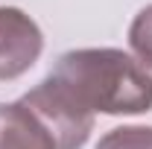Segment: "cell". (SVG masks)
<instances>
[{
    "label": "cell",
    "mask_w": 152,
    "mask_h": 149,
    "mask_svg": "<svg viewBox=\"0 0 152 149\" xmlns=\"http://www.w3.org/2000/svg\"><path fill=\"white\" fill-rule=\"evenodd\" d=\"M50 76L91 114L152 111V76L123 50H70Z\"/></svg>",
    "instance_id": "obj_1"
},
{
    "label": "cell",
    "mask_w": 152,
    "mask_h": 149,
    "mask_svg": "<svg viewBox=\"0 0 152 149\" xmlns=\"http://www.w3.org/2000/svg\"><path fill=\"white\" fill-rule=\"evenodd\" d=\"M94 129V114L47 76L15 102L0 105V149H79Z\"/></svg>",
    "instance_id": "obj_2"
},
{
    "label": "cell",
    "mask_w": 152,
    "mask_h": 149,
    "mask_svg": "<svg viewBox=\"0 0 152 149\" xmlns=\"http://www.w3.org/2000/svg\"><path fill=\"white\" fill-rule=\"evenodd\" d=\"M44 50L38 23L15 6H0V82L23 76Z\"/></svg>",
    "instance_id": "obj_3"
},
{
    "label": "cell",
    "mask_w": 152,
    "mask_h": 149,
    "mask_svg": "<svg viewBox=\"0 0 152 149\" xmlns=\"http://www.w3.org/2000/svg\"><path fill=\"white\" fill-rule=\"evenodd\" d=\"M96 149H152V129L149 126H123L111 129Z\"/></svg>",
    "instance_id": "obj_4"
},
{
    "label": "cell",
    "mask_w": 152,
    "mask_h": 149,
    "mask_svg": "<svg viewBox=\"0 0 152 149\" xmlns=\"http://www.w3.org/2000/svg\"><path fill=\"white\" fill-rule=\"evenodd\" d=\"M129 44H132L137 61L152 70V6H146L143 12H137V18L132 20Z\"/></svg>",
    "instance_id": "obj_5"
}]
</instances>
